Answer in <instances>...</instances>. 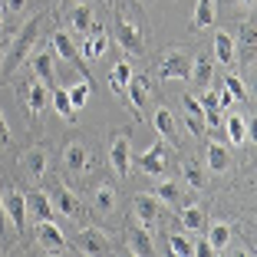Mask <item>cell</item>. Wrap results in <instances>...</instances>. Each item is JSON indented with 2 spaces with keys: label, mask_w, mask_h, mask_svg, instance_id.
<instances>
[{
  "label": "cell",
  "mask_w": 257,
  "mask_h": 257,
  "mask_svg": "<svg viewBox=\"0 0 257 257\" xmlns=\"http://www.w3.org/2000/svg\"><path fill=\"white\" fill-rule=\"evenodd\" d=\"M37 33H40V20H30L20 33H17L14 46L4 53V66H7V69H17V66H20V63L33 53V46H37Z\"/></svg>",
  "instance_id": "1"
},
{
  "label": "cell",
  "mask_w": 257,
  "mask_h": 257,
  "mask_svg": "<svg viewBox=\"0 0 257 257\" xmlns=\"http://www.w3.org/2000/svg\"><path fill=\"white\" fill-rule=\"evenodd\" d=\"M109 162H112L119 178H125L132 172V142H128V132H115L112 136V142H109Z\"/></svg>",
  "instance_id": "2"
},
{
  "label": "cell",
  "mask_w": 257,
  "mask_h": 257,
  "mask_svg": "<svg viewBox=\"0 0 257 257\" xmlns=\"http://www.w3.org/2000/svg\"><path fill=\"white\" fill-rule=\"evenodd\" d=\"M188 73H191V56L185 53V50H168L165 56H162V63H159V76L162 79H188Z\"/></svg>",
  "instance_id": "3"
},
{
  "label": "cell",
  "mask_w": 257,
  "mask_h": 257,
  "mask_svg": "<svg viewBox=\"0 0 257 257\" xmlns=\"http://www.w3.org/2000/svg\"><path fill=\"white\" fill-rule=\"evenodd\" d=\"M76 244H79L83 254H109V250H112V237L102 234L99 227H79Z\"/></svg>",
  "instance_id": "4"
},
{
  "label": "cell",
  "mask_w": 257,
  "mask_h": 257,
  "mask_svg": "<svg viewBox=\"0 0 257 257\" xmlns=\"http://www.w3.org/2000/svg\"><path fill=\"white\" fill-rule=\"evenodd\" d=\"M115 40H119V46L125 50V53H142V50H145L142 30H139L136 23H128L125 17H119V20H115Z\"/></svg>",
  "instance_id": "5"
},
{
  "label": "cell",
  "mask_w": 257,
  "mask_h": 257,
  "mask_svg": "<svg viewBox=\"0 0 257 257\" xmlns=\"http://www.w3.org/2000/svg\"><path fill=\"white\" fill-rule=\"evenodd\" d=\"M0 198H4L7 218L14 221V231L23 234V227H27V195H23V191H10V195H0Z\"/></svg>",
  "instance_id": "6"
},
{
  "label": "cell",
  "mask_w": 257,
  "mask_h": 257,
  "mask_svg": "<svg viewBox=\"0 0 257 257\" xmlns=\"http://www.w3.org/2000/svg\"><path fill=\"white\" fill-rule=\"evenodd\" d=\"M37 237H40V244H43L46 254H63V250H66V237H63V231L53 224V221H40Z\"/></svg>",
  "instance_id": "7"
},
{
  "label": "cell",
  "mask_w": 257,
  "mask_h": 257,
  "mask_svg": "<svg viewBox=\"0 0 257 257\" xmlns=\"http://www.w3.org/2000/svg\"><path fill=\"white\" fill-rule=\"evenodd\" d=\"M50 204H53V211L63 214V218H79V214H83V204H79V198L69 188H56L53 195H50Z\"/></svg>",
  "instance_id": "8"
},
{
  "label": "cell",
  "mask_w": 257,
  "mask_h": 257,
  "mask_svg": "<svg viewBox=\"0 0 257 257\" xmlns=\"http://www.w3.org/2000/svg\"><path fill=\"white\" fill-rule=\"evenodd\" d=\"M20 96L27 99V109H30V115H40L46 109V102H50V89H46L40 79H33V83L20 86Z\"/></svg>",
  "instance_id": "9"
},
{
  "label": "cell",
  "mask_w": 257,
  "mask_h": 257,
  "mask_svg": "<svg viewBox=\"0 0 257 257\" xmlns=\"http://www.w3.org/2000/svg\"><path fill=\"white\" fill-rule=\"evenodd\" d=\"M139 168H142L145 175L162 178V175H165V142H152V149L145 152V155H139Z\"/></svg>",
  "instance_id": "10"
},
{
  "label": "cell",
  "mask_w": 257,
  "mask_h": 257,
  "mask_svg": "<svg viewBox=\"0 0 257 257\" xmlns=\"http://www.w3.org/2000/svg\"><path fill=\"white\" fill-rule=\"evenodd\" d=\"M162 218V201L155 195H139L136 198V221H142V227H152Z\"/></svg>",
  "instance_id": "11"
},
{
  "label": "cell",
  "mask_w": 257,
  "mask_h": 257,
  "mask_svg": "<svg viewBox=\"0 0 257 257\" xmlns=\"http://www.w3.org/2000/svg\"><path fill=\"white\" fill-rule=\"evenodd\" d=\"M125 247H128V254H136V257H149V254H155L149 231H142L139 224H128V231H125Z\"/></svg>",
  "instance_id": "12"
},
{
  "label": "cell",
  "mask_w": 257,
  "mask_h": 257,
  "mask_svg": "<svg viewBox=\"0 0 257 257\" xmlns=\"http://www.w3.org/2000/svg\"><path fill=\"white\" fill-rule=\"evenodd\" d=\"M204 162H208V168H211L214 175H224L227 168H231V155H227V149L214 139V142H208V149H204Z\"/></svg>",
  "instance_id": "13"
},
{
  "label": "cell",
  "mask_w": 257,
  "mask_h": 257,
  "mask_svg": "<svg viewBox=\"0 0 257 257\" xmlns=\"http://www.w3.org/2000/svg\"><path fill=\"white\" fill-rule=\"evenodd\" d=\"M152 122H155V128H159V136H162V139H168L172 145H178V139H182V136H178V122H175V115L168 112L165 106H162V109H155Z\"/></svg>",
  "instance_id": "14"
},
{
  "label": "cell",
  "mask_w": 257,
  "mask_h": 257,
  "mask_svg": "<svg viewBox=\"0 0 257 257\" xmlns=\"http://www.w3.org/2000/svg\"><path fill=\"white\" fill-rule=\"evenodd\" d=\"M214 17H218V10H214V0H198L195 4V17H191V27L188 30H208V27H214Z\"/></svg>",
  "instance_id": "15"
},
{
  "label": "cell",
  "mask_w": 257,
  "mask_h": 257,
  "mask_svg": "<svg viewBox=\"0 0 257 257\" xmlns=\"http://www.w3.org/2000/svg\"><path fill=\"white\" fill-rule=\"evenodd\" d=\"M27 211L37 214V221H53L56 211L53 204H50V195L46 191H33V195H27Z\"/></svg>",
  "instance_id": "16"
},
{
  "label": "cell",
  "mask_w": 257,
  "mask_h": 257,
  "mask_svg": "<svg viewBox=\"0 0 257 257\" xmlns=\"http://www.w3.org/2000/svg\"><path fill=\"white\" fill-rule=\"evenodd\" d=\"M188 79H195V86H198V89L211 86V79H214V60H211V56H198V60L191 63Z\"/></svg>",
  "instance_id": "17"
},
{
  "label": "cell",
  "mask_w": 257,
  "mask_h": 257,
  "mask_svg": "<svg viewBox=\"0 0 257 257\" xmlns=\"http://www.w3.org/2000/svg\"><path fill=\"white\" fill-rule=\"evenodd\" d=\"M109 50V37L102 30H99L96 23H92V37L86 33V40H83V56H89V60H99V56Z\"/></svg>",
  "instance_id": "18"
},
{
  "label": "cell",
  "mask_w": 257,
  "mask_h": 257,
  "mask_svg": "<svg viewBox=\"0 0 257 257\" xmlns=\"http://www.w3.org/2000/svg\"><path fill=\"white\" fill-rule=\"evenodd\" d=\"M30 69H33V79L50 83V79H53V53H46V50L30 53Z\"/></svg>",
  "instance_id": "19"
},
{
  "label": "cell",
  "mask_w": 257,
  "mask_h": 257,
  "mask_svg": "<svg viewBox=\"0 0 257 257\" xmlns=\"http://www.w3.org/2000/svg\"><path fill=\"white\" fill-rule=\"evenodd\" d=\"M224 128H227L231 145H247V142H244V139H247V115H241V112L224 115Z\"/></svg>",
  "instance_id": "20"
},
{
  "label": "cell",
  "mask_w": 257,
  "mask_h": 257,
  "mask_svg": "<svg viewBox=\"0 0 257 257\" xmlns=\"http://www.w3.org/2000/svg\"><path fill=\"white\" fill-rule=\"evenodd\" d=\"M63 165L69 168V172H83L86 165H89V152H86L83 142H73L66 152H63Z\"/></svg>",
  "instance_id": "21"
},
{
  "label": "cell",
  "mask_w": 257,
  "mask_h": 257,
  "mask_svg": "<svg viewBox=\"0 0 257 257\" xmlns=\"http://www.w3.org/2000/svg\"><path fill=\"white\" fill-rule=\"evenodd\" d=\"M214 56H218L221 66H234V37H231V33L221 30L218 37H214Z\"/></svg>",
  "instance_id": "22"
},
{
  "label": "cell",
  "mask_w": 257,
  "mask_h": 257,
  "mask_svg": "<svg viewBox=\"0 0 257 257\" xmlns=\"http://www.w3.org/2000/svg\"><path fill=\"white\" fill-rule=\"evenodd\" d=\"M125 96L132 99L136 109H142L145 102H149V79H145V76H132V79L125 83Z\"/></svg>",
  "instance_id": "23"
},
{
  "label": "cell",
  "mask_w": 257,
  "mask_h": 257,
  "mask_svg": "<svg viewBox=\"0 0 257 257\" xmlns=\"http://www.w3.org/2000/svg\"><path fill=\"white\" fill-rule=\"evenodd\" d=\"M208 231V244H211V254H221V250H227V244H231V227L227 224H211V227H204Z\"/></svg>",
  "instance_id": "24"
},
{
  "label": "cell",
  "mask_w": 257,
  "mask_h": 257,
  "mask_svg": "<svg viewBox=\"0 0 257 257\" xmlns=\"http://www.w3.org/2000/svg\"><path fill=\"white\" fill-rule=\"evenodd\" d=\"M53 50H56V56H63V60H69V63H79V50H76V43H73V37H66V33H53ZM83 66V63H79Z\"/></svg>",
  "instance_id": "25"
},
{
  "label": "cell",
  "mask_w": 257,
  "mask_h": 257,
  "mask_svg": "<svg viewBox=\"0 0 257 257\" xmlns=\"http://www.w3.org/2000/svg\"><path fill=\"white\" fill-rule=\"evenodd\" d=\"M23 165H27V172H30L33 178H40V175H46V165H50V155H46L43 149H30L27 155H23Z\"/></svg>",
  "instance_id": "26"
},
{
  "label": "cell",
  "mask_w": 257,
  "mask_h": 257,
  "mask_svg": "<svg viewBox=\"0 0 257 257\" xmlns=\"http://www.w3.org/2000/svg\"><path fill=\"white\" fill-rule=\"evenodd\" d=\"M69 27H73V33L86 37V33L92 30V10L86 7V4H79V7L73 10V17H69Z\"/></svg>",
  "instance_id": "27"
},
{
  "label": "cell",
  "mask_w": 257,
  "mask_h": 257,
  "mask_svg": "<svg viewBox=\"0 0 257 257\" xmlns=\"http://www.w3.org/2000/svg\"><path fill=\"white\" fill-rule=\"evenodd\" d=\"M92 201H96L99 214H112L115 211V188H112V185H99L96 195H92Z\"/></svg>",
  "instance_id": "28"
},
{
  "label": "cell",
  "mask_w": 257,
  "mask_h": 257,
  "mask_svg": "<svg viewBox=\"0 0 257 257\" xmlns=\"http://www.w3.org/2000/svg\"><path fill=\"white\" fill-rule=\"evenodd\" d=\"M182 227L185 231H204V227H208V218H204V211L201 208H195V204H188V208H185L182 211Z\"/></svg>",
  "instance_id": "29"
},
{
  "label": "cell",
  "mask_w": 257,
  "mask_h": 257,
  "mask_svg": "<svg viewBox=\"0 0 257 257\" xmlns=\"http://www.w3.org/2000/svg\"><path fill=\"white\" fill-rule=\"evenodd\" d=\"M152 195H155L159 201H165L168 208H172V204L182 201V185H178V182H168V178H165V182H159V188L152 191Z\"/></svg>",
  "instance_id": "30"
},
{
  "label": "cell",
  "mask_w": 257,
  "mask_h": 257,
  "mask_svg": "<svg viewBox=\"0 0 257 257\" xmlns=\"http://www.w3.org/2000/svg\"><path fill=\"white\" fill-rule=\"evenodd\" d=\"M132 79V66L128 63H115L112 76H109V86H112V92H122L125 96V83Z\"/></svg>",
  "instance_id": "31"
},
{
  "label": "cell",
  "mask_w": 257,
  "mask_h": 257,
  "mask_svg": "<svg viewBox=\"0 0 257 257\" xmlns=\"http://www.w3.org/2000/svg\"><path fill=\"white\" fill-rule=\"evenodd\" d=\"M182 178L188 188H204V168L198 162H185L182 165Z\"/></svg>",
  "instance_id": "32"
},
{
  "label": "cell",
  "mask_w": 257,
  "mask_h": 257,
  "mask_svg": "<svg viewBox=\"0 0 257 257\" xmlns=\"http://www.w3.org/2000/svg\"><path fill=\"white\" fill-rule=\"evenodd\" d=\"M50 99H53V109L63 115V119H69V122L76 119V109H73V102H69V92L66 89H53V96H50Z\"/></svg>",
  "instance_id": "33"
},
{
  "label": "cell",
  "mask_w": 257,
  "mask_h": 257,
  "mask_svg": "<svg viewBox=\"0 0 257 257\" xmlns=\"http://www.w3.org/2000/svg\"><path fill=\"white\" fill-rule=\"evenodd\" d=\"M168 250H172L175 257H191L195 254V244H191L185 234H168Z\"/></svg>",
  "instance_id": "34"
},
{
  "label": "cell",
  "mask_w": 257,
  "mask_h": 257,
  "mask_svg": "<svg viewBox=\"0 0 257 257\" xmlns=\"http://www.w3.org/2000/svg\"><path fill=\"white\" fill-rule=\"evenodd\" d=\"M89 89H92L89 83H76V86H69V89H66V92H69V102H73L76 112H79V109L89 102Z\"/></svg>",
  "instance_id": "35"
},
{
  "label": "cell",
  "mask_w": 257,
  "mask_h": 257,
  "mask_svg": "<svg viewBox=\"0 0 257 257\" xmlns=\"http://www.w3.org/2000/svg\"><path fill=\"white\" fill-rule=\"evenodd\" d=\"M257 27H254V20H247L241 27V46H244V53H254V43H257Z\"/></svg>",
  "instance_id": "36"
},
{
  "label": "cell",
  "mask_w": 257,
  "mask_h": 257,
  "mask_svg": "<svg viewBox=\"0 0 257 257\" xmlns=\"http://www.w3.org/2000/svg\"><path fill=\"white\" fill-rule=\"evenodd\" d=\"M224 89L231 92L234 99H247V86H244V79H237V76H227V79H224Z\"/></svg>",
  "instance_id": "37"
},
{
  "label": "cell",
  "mask_w": 257,
  "mask_h": 257,
  "mask_svg": "<svg viewBox=\"0 0 257 257\" xmlns=\"http://www.w3.org/2000/svg\"><path fill=\"white\" fill-rule=\"evenodd\" d=\"M185 128H188L191 136H201V132H204V112L201 115L188 112V115H185Z\"/></svg>",
  "instance_id": "38"
},
{
  "label": "cell",
  "mask_w": 257,
  "mask_h": 257,
  "mask_svg": "<svg viewBox=\"0 0 257 257\" xmlns=\"http://www.w3.org/2000/svg\"><path fill=\"white\" fill-rule=\"evenodd\" d=\"M221 125H224L221 109H204V128H221Z\"/></svg>",
  "instance_id": "39"
},
{
  "label": "cell",
  "mask_w": 257,
  "mask_h": 257,
  "mask_svg": "<svg viewBox=\"0 0 257 257\" xmlns=\"http://www.w3.org/2000/svg\"><path fill=\"white\" fill-rule=\"evenodd\" d=\"M198 102H201V109H218V92L204 86V92H201V99H198Z\"/></svg>",
  "instance_id": "40"
},
{
  "label": "cell",
  "mask_w": 257,
  "mask_h": 257,
  "mask_svg": "<svg viewBox=\"0 0 257 257\" xmlns=\"http://www.w3.org/2000/svg\"><path fill=\"white\" fill-rule=\"evenodd\" d=\"M7 145H10V128L4 122V112H0V149H7Z\"/></svg>",
  "instance_id": "41"
},
{
  "label": "cell",
  "mask_w": 257,
  "mask_h": 257,
  "mask_svg": "<svg viewBox=\"0 0 257 257\" xmlns=\"http://www.w3.org/2000/svg\"><path fill=\"white\" fill-rule=\"evenodd\" d=\"M231 102H234V96H231L227 89H221V92H218V109H227Z\"/></svg>",
  "instance_id": "42"
},
{
  "label": "cell",
  "mask_w": 257,
  "mask_h": 257,
  "mask_svg": "<svg viewBox=\"0 0 257 257\" xmlns=\"http://www.w3.org/2000/svg\"><path fill=\"white\" fill-rule=\"evenodd\" d=\"M0 237H7V211H4V198H0Z\"/></svg>",
  "instance_id": "43"
},
{
  "label": "cell",
  "mask_w": 257,
  "mask_h": 257,
  "mask_svg": "<svg viewBox=\"0 0 257 257\" xmlns=\"http://www.w3.org/2000/svg\"><path fill=\"white\" fill-rule=\"evenodd\" d=\"M23 7H27V0H7V10H10V14H20Z\"/></svg>",
  "instance_id": "44"
},
{
  "label": "cell",
  "mask_w": 257,
  "mask_h": 257,
  "mask_svg": "<svg viewBox=\"0 0 257 257\" xmlns=\"http://www.w3.org/2000/svg\"><path fill=\"white\" fill-rule=\"evenodd\" d=\"M4 53H7V50H4V46H0V66H4Z\"/></svg>",
  "instance_id": "45"
},
{
  "label": "cell",
  "mask_w": 257,
  "mask_h": 257,
  "mask_svg": "<svg viewBox=\"0 0 257 257\" xmlns=\"http://www.w3.org/2000/svg\"><path fill=\"white\" fill-rule=\"evenodd\" d=\"M241 4H244V7H254V0H241Z\"/></svg>",
  "instance_id": "46"
},
{
  "label": "cell",
  "mask_w": 257,
  "mask_h": 257,
  "mask_svg": "<svg viewBox=\"0 0 257 257\" xmlns=\"http://www.w3.org/2000/svg\"><path fill=\"white\" fill-rule=\"evenodd\" d=\"M0 30H4V14H0Z\"/></svg>",
  "instance_id": "47"
}]
</instances>
